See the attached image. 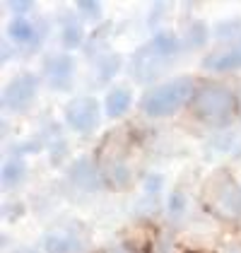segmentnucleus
Wrapping results in <instances>:
<instances>
[{
    "mask_svg": "<svg viewBox=\"0 0 241 253\" xmlns=\"http://www.w3.org/2000/svg\"><path fill=\"white\" fill-rule=\"evenodd\" d=\"M188 104H191L193 116L201 118V121H207V123H224L237 109L234 94L217 82L202 84Z\"/></svg>",
    "mask_w": 241,
    "mask_h": 253,
    "instance_id": "3",
    "label": "nucleus"
},
{
    "mask_svg": "<svg viewBox=\"0 0 241 253\" xmlns=\"http://www.w3.org/2000/svg\"><path fill=\"white\" fill-rule=\"evenodd\" d=\"M65 123L75 133H92L99 126V101L94 97H78L68 101Z\"/></svg>",
    "mask_w": 241,
    "mask_h": 253,
    "instance_id": "5",
    "label": "nucleus"
},
{
    "mask_svg": "<svg viewBox=\"0 0 241 253\" xmlns=\"http://www.w3.org/2000/svg\"><path fill=\"white\" fill-rule=\"evenodd\" d=\"M22 178H24V164H22V159H7L2 164V183L10 188V186H17Z\"/></svg>",
    "mask_w": 241,
    "mask_h": 253,
    "instance_id": "13",
    "label": "nucleus"
},
{
    "mask_svg": "<svg viewBox=\"0 0 241 253\" xmlns=\"http://www.w3.org/2000/svg\"><path fill=\"white\" fill-rule=\"evenodd\" d=\"M43 75L51 82V87L56 89H68L73 84V75H75V60L65 53H56L43 60Z\"/></svg>",
    "mask_w": 241,
    "mask_h": 253,
    "instance_id": "6",
    "label": "nucleus"
},
{
    "mask_svg": "<svg viewBox=\"0 0 241 253\" xmlns=\"http://www.w3.org/2000/svg\"><path fill=\"white\" fill-rule=\"evenodd\" d=\"M202 65L207 70H215V73H224V70H237L241 68V43L229 48V51H222V53H215L210 58L202 60Z\"/></svg>",
    "mask_w": 241,
    "mask_h": 253,
    "instance_id": "7",
    "label": "nucleus"
},
{
    "mask_svg": "<svg viewBox=\"0 0 241 253\" xmlns=\"http://www.w3.org/2000/svg\"><path fill=\"white\" fill-rule=\"evenodd\" d=\"M193 82L188 78H174L169 82H164L160 87L150 89L145 97H142L140 106L147 116L152 118H161V116H171L176 114L186 101L193 99Z\"/></svg>",
    "mask_w": 241,
    "mask_h": 253,
    "instance_id": "2",
    "label": "nucleus"
},
{
    "mask_svg": "<svg viewBox=\"0 0 241 253\" xmlns=\"http://www.w3.org/2000/svg\"><path fill=\"white\" fill-rule=\"evenodd\" d=\"M119 68H120V56H116V53L106 56V58L99 63V80L114 78V75L119 73Z\"/></svg>",
    "mask_w": 241,
    "mask_h": 253,
    "instance_id": "15",
    "label": "nucleus"
},
{
    "mask_svg": "<svg viewBox=\"0 0 241 253\" xmlns=\"http://www.w3.org/2000/svg\"><path fill=\"white\" fill-rule=\"evenodd\" d=\"M75 7L82 12V17H84V20L97 22L101 17V2L99 0H78V2H75Z\"/></svg>",
    "mask_w": 241,
    "mask_h": 253,
    "instance_id": "14",
    "label": "nucleus"
},
{
    "mask_svg": "<svg viewBox=\"0 0 241 253\" xmlns=\"http://www.w3.org/2000/svg\"><path fill=\"white\" fill-rule=\"evenodd\" d=\"M169 210H171V214H179L181 210H183V195H181L179 191L171 195V200H169Z\"/></svg>",
    "mask_w": 241,
    "mask_h": 253,
    "instance_id": "18",
    "label": "nucleus"
},
{
    "mask_svg": "<svg viewBox=\"0 0 241 253\" xmlns=\"http://www.w3.org/2000/svg\"><path fill=\"white\" fill-rule=\"evenodd\" d=\"M181 43L179 37L174 34H155L147 43H142L133 56V73L140 82H150V80L160 78L164 68L176 58Z\"/></svg>",
    "mask_w": 241,
    "mask_h": 253,
    "instance_id": "1",
    "label": "nucleus"
},
{
    "mask_svg": "<svg viewBox=\"0 0 241 253\" xmlns=\"http://www.w3.org/2000/svg\"><path fill=\"white\" fill-rule=\"evenodd\" d=\"M20 253H32V251H20Z\"/></svg>",
    "mask_w": 241,
    "mask_h": 253,
    "instance_id": "19",
    "label": "nucleus"
},
{
    "mask_svg": "<svg viewBox=\"0 0 241 253\" xmlns=\"http://www.w3.org/2000/svg\"><path fill=\"white\" fill-rule=\"evenodd\" d=\"M191 37H193V39H191V43H193V46H198V43H202V41H205V37H207V29H205L202 24H193Z\"/></svg>",
    "mask_w": 241,
    "mask_h": 253,
    "instance_id": "17",
    "label": "nucleus"
},
{
    "mask_svg": "<svg viewBox=\"0 0 241 253\" xmlns=\"http://www.w3.org/2000/svg\"><path fill=\"white\" fill-rule=\"evenodd\" d=\"M104 109H106V114L111 118L123 116V114L130 109V92L123 89V87L111 89V92L106 94V99H104Z\"/></svg>",
    "mask_w": 241,
    "mask_h": 253,
    "instance_id": "10",
    "label": "nucleus"
},
{
    "mask_svg": "<svg viewBox=\"0 0 241 253\" xmlns=\"http://www.w3.org/2000/svg\"><path fill=\"white\" fill-rule=\"evenodd\" d=\"M7 10L15 12V17H24L27 10H34V2H24V0H15V2H7Z\"/></svg>",
    "mask_w": 241,
    "mask_h": 253,
    "instance_id": "16",
    "label": "nucleus"
},
{
    "mask_svg": "<svg viewBox=\"0 0 241 253\" xmlns=\"http://www.w3.org/2000/svg\"><path fill=\"white\" fill-rule=\"evenodd\" d=\"M73 178L82 183L84 188H97L99 186V176L94 171V167L87 162V159H80V162H75V167H73Z\"/></svg>",
    "mask_w": 241,
    "mask_h": 253,
    "instance_id": "11",
    "label": "nucleus"
},
{
    "mask_svg": "<svg viewBox=\"0 0 241 253\" xmlns=\"http://www.w3.org/2000/svg\"><path fill=\"white\" fill-rule=\"evenodd\" d=\"M63 43L68 46V48H78L82 43V27L80 22H75L70 15H63Z\"/></svg>",
    "mask_w": 241,
    "mask_h": 253,
    "instance_id": "12",
    "label": "nucleus"
},
{
    "mask_svg": "<svg viewBox=\"0 0 241 253\" xmlns=\"http://www.w3.org/2000/svg\"><path fill=\"white\" fill-rule=\"evenodd\" d=\"M7 37L15 43H37V27L27 17H15L7 24Z\"/></svg>",
    "mask_w": 241,
    "mask_h": 253,
    "instance_id": "9",
    "label": "nucleus"
},
{
    "mask_svg": "<svg viewBox=\"0 0 241 253\" xmlns=\"http://www.w3.org/2000/svg\"><path fill=\"white\" fill-rule=\"evenodd\" d=\"M37 87L39 80L32 73H22L20 78L10 80L2 89V106L7 111H27L32 101L37 99Z\"/></svg>",
    "mask_w": 241,
    "mask_h": 253,
    "instance_id": "4",
    "label": "nucleus"
},
{
    "mask_svg": "<svg viewBox=\"0 0 241 253\" xmlns=\"http://www.w3.org/2000/svg\"><path fill=\"white\" fill-rule=\"evenodd\" d=\"M46 253H70L80 249V241L73 236V232H51L43 236Z\"/></svg>",
    "mask_w": 241,
    "mask_h": 253,
    "instance_id": "8",
    "label": "nucleus"
}]
</instances>
